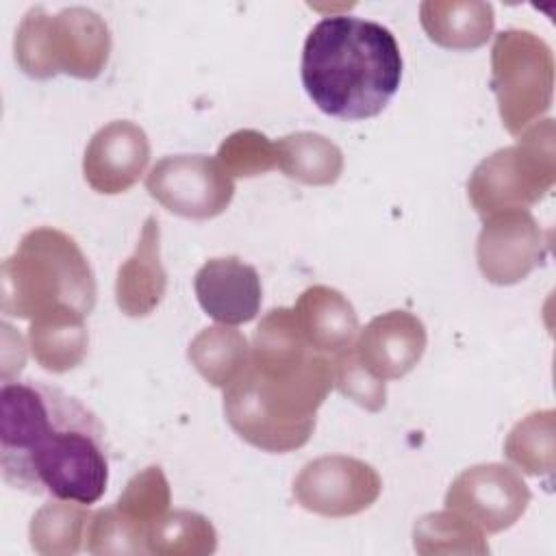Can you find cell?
<instances>
[{"label": "cell", "mask_w": 556, "mask_h": 556, "mask_svg": "<svg viewBox=\"0 0 556 556\" xmlns=\"http://www.w3.org/2000/svg\"><path fill=\"white\" fill-rule=\"evenodd\" d=\"M167 289V274L161 263V228L150 215L143 222L135 252L119 265L115 278V302L128 317H146L156 311Z\"/></svg>", "instance_id": "cell-15"}, {"label": "cell", "mask_w": 556, "mask_h": 556, "mask_svg": "<svg viewBox=\"0 0 556 556\" xmlns=\"http://www.w3.org/2000/svg\"><path fill=\"white\" fill-rule=\"evenodd\" d=\"M556 182L554 119H541L523 130L515 146L482 159L467 180L473 211L486 219L508 208H530Z\"/></svg>", "instance_id": "cell-6"}, {"label": "cell", "mask_w": 556, "mask_h": 556, "mask_svg": "<svg viewBox=\"0 0 556 556\" xmlns=\"http://www.w3.org/2000/svg\"><path fill=\"white\" fill-rule=\"evenodd\" d=\"M413 547L421 556L489 554L484 532L473 521L452 508L419 517L413 528Z\"/></svg>", "instance_id": "cell-22"}, {"label": "cell", "mask_w": 556, "mask_h": 556, "mask_svg": "<svg viewBox=\"0 0 556 556\" xmlns=\"http://www.w3.org/2000/svg\"><path fill=\"white\" fill-rule=\"evenodd\" d=\"M169 502L172 493L163 469L159 465H150L126 482L115 502V508L128 521L141 528L148 539L150 528L169 510Z\"/></svg>", "instance_id": "cell-25"}, {"label": "cell", "mask_w": 556, "mask_h": 556, "mask_svg": "<svg viewBox=\"0 0 556 556\" xmlns=\"http://www.w3.org/2000/svg\"><path fill=\"white\" fill-rule=\"evenodd\" d=\"M424 321L408 311H389L374 317L354 341L361 363L380 380H397L417 367L426 352Z\"/></svg>", "instance_id": "cell-13"}, {"label": "cell", "mask_w": 556, "mask_h": 556, "mask_svg": "<svg viewBox=\"0 0 556 556\" xmlns=\"http://www.w3.org/2000/svg\"><path fill=\"white\" fill-rule=\"evenodd\" d=\"M13 50L20 70L30 78L67 74L93 80L109 63L111 30L104 17L87 7H67L54 15L33 7L15 30Z\"/></svg>", "instance_id": "cell-5"}, {"label": "cell", "mask_w": 556, "mask_h": 556, "mask_svg": "<svg viewBox=\"0 0 556 556\" xmlns=\"http://www.w3.org/2000/svg\"><path fill=\"white\" fill-rule=\"evenodd\" d=\"M302 85L313 104L339 119L382 113L402 80L400 46L389 28L356 15H330L306 35Z\"/></svg>", "instance_id": "cell-3"}, {"label": "cell", "mask_w": 556, "mask_h": 556, "mask_svg": "<svg viewBox=\"0 0 556 556\" xmlns=\"http://www.w3.org/2000/svg\"><path fill=\"white\" fill-rule=\"evenodd\" d=\"M530 500L532 493L521 473L502 463L467 467L445 493V506L473 521L486 534L508 530L526 513Z\"/></svg>", "instance_id": "cell-10"}, {"label": "cell", "mask_w": 556, "mask_h": 556, "mask_svg": "<svg viewBox=\"0 0 556 556\" xmlns=\"http://www.w3.org/2000/svg\"><path fill=\"white\" fill-rule=\"evenodd\" d=\"M332 382L354 404L369 413H378L387 404V384L376 378L356 356L354 345L341 350L332 358Z\"/></svg>", "instance_id": "cell-28"}, {"label": "cell", "mask_w": 556, "mask_h": 556, "mask_svg": "<svg viewBox=\"0 0 556 556\" xmlns=\"http://www.w3.org/2000/svg\"><path fill=\"white\" fill-rule=\"evenodd\" d=\"M187 358L211 387L226 389L245 371L250 343L245 334L232 326H208L191 339Z\"/></svg>", "instance_id": "cell-20"}, {"label": "cell", "mask_w": 556, "mask_h": 556, "mask_svg": "<svg viewBox=\"0 0 556 556\" xmlns=\"http://www.w3.org/2000/svg\"><path fill=\"white\" fill-rule=\"evenodd\" d=\"M96 276L80 245L67 232L39 226L2 261L0 308L7 317L35 319L50 311L89 315L96 306Z\"/></svg>", "instance_id": "cell-4"}, {"label": "cell", "mask_w": 556, "mask_h": 556, "mask_svg": "<svg viewBox=\"0 0 556 556\" xmlns=\"http://www.w3.org/2000/svg\"><path fill=\"white\" fill-rule=\"evenodd\" d=\"M93 513L70 500L46 502L30 519V547L43 556H72L85 547L87 526Z\"/></svg>", "instance_id": "cell-21"}, {"label": "cell", "mask_w": 556, "mask_h": 556, "mask_svg": "<svg viewBox=\"0 0 556 556\" xmlns=\"http://www.w3.org/2000/svg\"><path fill=\"white\" fill-rule=\"evenodd\" d=\"M85 549L89 554H148L146 532L128 521L117 508L106 506L91 515L85 536Z\"/></svg>", "instance_id": "cell-27"}, {"label": "cell", "mask_w": 556, "mask_h": 556, "mask_svg": "<svg viewBox=\"0 0 556 556\" xmlns=\"http://www.w3.org/2000/svg\"><path fill=\"white\" fill-rule=\"evenodd\" d=\"M549 235L528 208H508L484 219L476 258L482 276L493 285H517L543 265Z\"/></svg>", "instance_id": "cell-11"}, {"label": "cell", "mask_w": 556, "mask_h": 556, "mask_svg": "<svg viewBox=\"0 0 556 556\" xmlns=\"http://www.w3.org/2000/svg\"><path fill=\"white\" fill-rule=\"evenodd\" d=\"M491 89L504 128L519 137L536 124L554 98V52L530 30H502L491 48Z\"/></svg>", "instance_id": "cell-7"}, {"label": "cell", "mask_w": 556, "mask_h": 556, "mask_svg": "<svg viewBox=\"0 0 556 556\" xmlns=\"http://www.w3.org/2000/svg\"><path fill=\"white\" fill-rule=\"evenodd\" d=\"M217 161L226 169V174L252 178L278 169V154L276 143L269 141L267 135L243 128L230 132L217 150Z\"/></svg>", "instance_id": "cell-26"}, {"label": "cell", "mask_w": 556, "mask_h": 556, "mask_svg": "<svg viewBox=\"0 0 556 556\" xmlns=\"http://www.w3.org/2000/svg\"><path fill=\"white\" fill-rule=\"evenodd\" d=\"M146 545L156 556H206L217 549V532L195 510H167L150 528Z\"/></svg>", "instance_id": "cell-23"}, {"label": "cell", "mask_w": 556, "mask_h": 556, "mask_svg": "<svg viewBox=\"0 0 556 556\" xmlns=\"http://www.w3.org/2000/svg\"><path fill=\"white\" fill-rule=\"evenodd\" d=\"M193 289L202 311L226 326L248 324L261 311L258 271L239 256L208 258L195 271Z\"/></svg>", "instance_id": "cell-14"}, {"label": "cell", "mask_w": 556, "mask_h": 556, "mask_svg": "<svg viewBox=\"0 0 556 556\" xmlns=\"http://www.w3.org/2000/svg\"><path fill=\"white\" fill-rule=\"evenodd\" d=\"M382 493L380 473L365 460L330 454L306 463L293 480L295 502L321 517H352Z\"/></svg>", "instance_id": "cell-9"}, {"label": "cell", "mask_w": 556, "mask_h": 556, "mask_svg": "<svg viewBox=\"0 0 556 556\" xmlns=\"http://www.w3.org/2000/svg\"><path fill=\"white\" fill-rule=\"evenodd\" d=\"M146 189L163 208L187 219L217 217L235 195L232 178L204 154L163 156L148 172Z\"/></svg>", "instance_id": "cell-8"}, {"label": "cell", "mask_w": 556, "mask_h": 556, "mask_svg": "<svg viewBox=\"0 0 556 556\" xmlns=\"http://www.w3.org/2000/svg\"><path fill=\"white\" fill-rule=\"evenodd\" d=\"M85 319V315L67 308L30 319L28 348L37 365L52 374H65L78 367L89 350Z\"/></svg>", "instance_id": "cell-18"}, {"label": "cell", "mask_w": 556, "mask_h": 556, "mask_svg": "<svg viewBox=\"0 0 556 556\" xmlns=\"http://www.w3.org/2000/svg\"><path fill=\"white\" fill-rule=\"evenodd\" d=\"M554 408L534 410L508 432L504 441L506 458L530 476L554 471Z\"/></svg>", "instance_id": "cell-24"}, {"label": "cell", "mask_w": 556, "mask_h": 556, "mask_svg": "<svg viewBox=\"0 0 556 556\" xmlns=\"http://www.w3.org/2000/svg\"><path fill=\"white\" fill-rule=\"evenodd\" d=\"M150 163L146 130L130 119H113L98 128L83 154V176L102 195L128 191Z\"/></svg>", "instance_id": "cell-12"}, {"label": "cell", "mask_w": 556, "mask_h": 556, "mask_svg": "<svg viewBox=\"0 0 556 556\" xmlns=\"http://www.w3.org/2000/svg\"><path fill=\"white\" fill-rule=\"evenodd\" d=\"M419 22L428 39L447 50H476L484 46L495 26V13L480 0H426Z\"/></svg>", "instance_id": "cell-17"}, {"label": "cell", "mask_w": 556, "mask_h": 556, "mask_svg": "<svg viewBox=\"0 0 556 556\" xmlns=\"http://www.w3.org/2000/svg\"><path fill=\"white\" fill-rule=\"evenodd\" d=\"M0 465L13 489L93 504L109 484L104 426L59 387L9 380L0 389Z\"/></svg>", "instance_id": "cell-1"}, {"label": "cell", "mask_w": 556, "mask_h": 556, "mask_svg": "<svg viewBox=\"0 0 556 556\" xmlns=\"http://www.w3.org/2000/svg\"><path fill=\"white\" fill-rule=\"evenodd\" d=\"M293 313L304 341L319 354L334 356L356 341V311L352 302L332 287L313 285L304 289Z\"/></svg>", "instance_id": "cell-16"}, {"label": "cell", "mask_w": 556, "mask_h": 556, "mask_svg": "<svg viewBox=\"0 0 556 556\" xmlns=\"http://www.w3.org/2000/svg\"><path fill=\"white\" fill-rule=\"evenodd\" d=\"M332 387V361L304 341L293 308L278 306L258 321L245 371L224 389V415L245 443L287 454L308 443Z\"/></svg>", "instance_id": "cell-2"}, {"label": "cell", "mask_w": 556, "mask_h": 556, "mask_svg": "<svg viewBox=\"0 0 556 556\" xmlns=\"http://www.w3.org/2000/svg\"><path fill=\"white\" fill-rule=\"evenodd\" d=\"M274 143L278 169L302 185H334L343 172L341 148L319 132L300 130L285 135Z\"/></svg>", "instance_id": "cell-19"}]
</instances>
